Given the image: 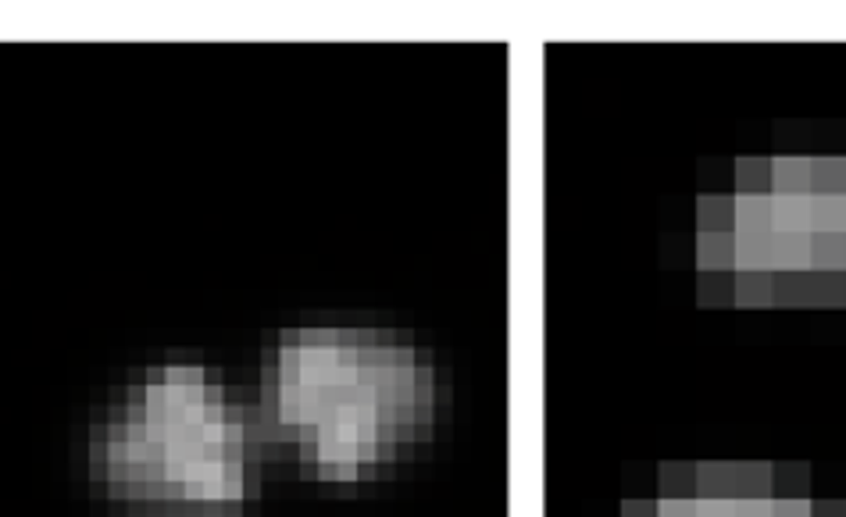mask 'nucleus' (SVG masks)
<instances>
[{"mask_svg": "<svg viewBox=\"0 0 846 517\" xmlns=\"http://www.w3.org/2000/svg\"><path fill=\"white\" fill-rule=\"evenodd\" d=\"M89 467L115 496L183 510L236 507L258 485L247 414L193 364L147 375L97 429Z\"/></svg>", "mask_w": 846, "mask_h": 517, "instance_id": "nucleus-1", "label": "nucleus"}, {"mask_svg": "<svg viewBox=\"0 0 846 517\" xmlns=\"http://www.w3.org/2000/svg\"><path fill=\"white\" fill-rule=\"evenodd\" d=\"M432 410V375L400 346L300 332L265 375V414L325 478L383 464Z\"/></svg>", "mask_w": 846, "mask_h": 517, "instance_id": "nucleus-2", "label": "nucleus"}]
</instances>
